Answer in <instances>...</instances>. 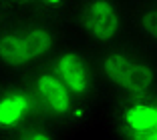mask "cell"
<instances>
[{"mask_svg": "<svg viewBox=\"0 0 157 140\" xmlns=\"http://www.w3.org/2000/svg\"><path fill=\"white\" fill-rule=\"evenodd\" d=\"M18 8H22L20 0H0V22H2L10 12H14V10H18Z\"/></svg>", "mask_w": 157, "mask_h": 140, "instance_id": "cell-11", "label": "cell"}, {"mask_svg": "<svg viewBox=\"0 0 157 140\" xmlns=\"http://www.w3.org/2000/svg\"><path fill=\"white\" fill-rule=\"evenodd\" d=\"M33 90L36 94V102L40 114L55 122L67 134V138L89 132L101 122V110L81 100L71 88H67L48 64L34 68L26 74Z\"/></svg>", "mask_w": 157, "mask_h": 140, "instance_id": "cell-4", "label": "cell"}, {"mask_svg": "<svg viewBox=\"0 0 157 140\" xmlns=\"http://www.w3.org/2000/svg\"><path fill=\"white\" fill-rule=\"evenodd\" d=\"M131 38L157 52V0H131Z\"/></svg>", "mask_w": 157, "mask_h": 140, "instance_id": "cell-8", "label": "cell"}, {"mask_svg": "<svg viewBox=\"0 0 157 140\" xmlns=\"http://www.w3.org/2000/svg\"><path fill=\"white\" fill-rule=\"evenodd\" d=\"M60 138H67V134L55 122H51L48 118L40 114L20 132L16 140H60Z\"/></svg>", "mask_w": 157, "mask_h": 140, "instance_id": "cell-9", "label": "cell"}, {"mask_svg": "<svg viewBox=\"0 0 157 140\" xmlns=\"http://www.w3.org/2000/svg\"><path fill=\"white\" fill-rule=\"evenodd\" d=\"M109 138L155 140L157 138V92L109 98L101 110V122Z\"/></svg>", "mask_w": 157, "mask_h": 140, "instance_id": "cell-6", "label": "cell"}, {"mask_svg": "<svg viewBox=\"0 0 157 140\" xmlns=\"http://www.w3.org/2000/svg\"><path fill=\"white\" fill-rule=\"evenodd\" d=\"M46 64L81 100L103 110L107 96L99 76L97 56L91 48L83 46L67 34V38L59 44V48Z\"/></svg>", "mask_w": 157, "mask_h": 140, "instance_id": "cell-5", "label": "cell"}, {"mask_svg": "<svg viewBox=\"0 0 157 140\" xmlns=\"http://www.w3.org/2000/svg\"><path fill=\"white\" fill-rule=\"evenodd\" d=\"M95 56L107 100L157 92V52L153 48L127 38Z\"/></svg>", "mask_w": 157, "mask_h": 140, "instance_id": "cell-2", "label": "cell"}, {"mask_svg": "<svg viewBox=\"0 0 157 140\" xmlns=\"http://www.w3.org/2000/svg\"><path fill=\"white\" fill-rule=\"evenodd\" d=\"M20 4H22V8H30V10H36V12L65 20L71 6L75 4V0H20Z\"/></svg>", "mask_w": 157, "mask_h": 140, "instance_id": "cell-10", "label": "cell"}, {"mask_svg": "<svg viewBox=\"0 0 157 140\" xmlns=\"http://www.w3.org/2000/svg\"><path fill=\"white\" fill-rule=\"evenodd\" d=\"M40 116L36 94L26 74L0 76V140H16L18 134Z\"/></svg>", "mask_w": 157, "mask_h": 140, "instance_id": "cell-7", "label": "cell"}, {"mask_svg": "<svg viewBox=\"0 0 157 140\" xmlns=\"http://www.w3.org/2000/svg\"><path fill=\"white\" fill-rule=\"evenodd\" d=\"M0 76H2V74H0Z\"/></svg>", "mask_w": 157, "mask_h": 140, "instance_id": "cell-12", "label": "cell"}, {"mask_svg": "<svg viewBox=\"0 0 157 140\" xmlns=\"http://www.w3.org/2000/svg\"><path fill=\"white\" fill-rule=\"evenodd\" d=\"M65 24L71 38L101 52L131 38V0H75Z\"/></svg>", "mask_w": 157, "mask_h": 140, "instance_id": "cell-3", "label": "cell"}, {"mask_svg": "<svg viewBox=\"0 0 157 140\" xmlns=\"http://www.w3.org/2000/svg\"><path fill=\"white\" fill-rule=\"evenodd\" d=\"M67 38L65 20L18 8L0 22V74H28L51 60Z\"/></svg>", "mask_w": 157, "mask_h": 140, "instance_id": "cell-1", "label": "cell"}]
</instances>
